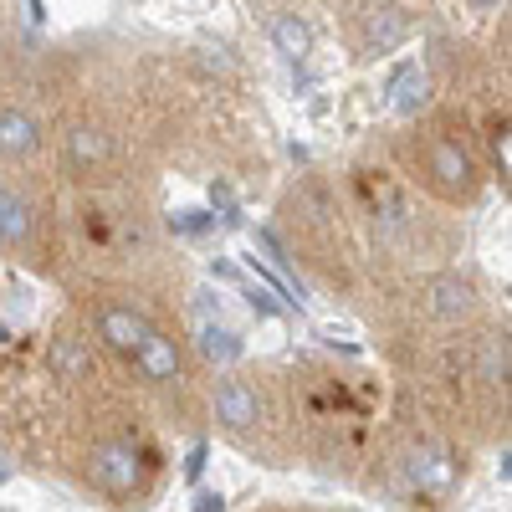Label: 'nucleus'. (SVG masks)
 Listing matches in <instances>:
<instances>
[{
	"instance_id": "obj_15",
	"label": "nucleus",
	"mask_w": 512,
	"mask_h": 512,
	"mask_svg": "<svg viewBox=\"0 0 512 512\" xmlns=\"http://www.w3.org/2000/svg\"><path fill=\"white\" fill-rule=\"evenodd\" d=\"M200 472H205V446H195V451H190V461H185V477H190V482H195Z\"/></svg>"
},
{
	"instance_id": "obj_3",
	"label": "nucleus",
	"mask_w": 512,
	"mask_h": 512,
	"mask_svg": "<svg viewBox=\"0 0 512 512\" xmlns=\"http://www.w3.org/2000/svg\"><path fill=\"white\" fill-rule=\"evenodd\" d=\"M425 180H431L441 195H451V200L472 195V185H477L472 154H466L456 139H436L431 149H425Z\"/></svg>"
},
{
	"instance_id": "obj_1",
	"label": "nucleus",
	"mask_w": 512,
	"mask_h": 512,
	"mask_svg": "<svg viewBox=\"0 0 512 512\" xmlns=\"http://www.w3.org/2000/svg\"><path fill=\"white\" fill-rule=\"evenodd\" d=\"M98 338L118 359L134 364L144 379H154V384H180L185 379V359L175 349V338H169L164 328H154L139 308L103 303L98 308Z\"/></svg>"
},
{
	"instance_id": "obj_9",
	"label": "nucleus",
	"mask_w": 512,
	"mask_h": 512,
	"mask_svg": "<svg viewBox=\"0 0 512 512\" xmlns=\"http://www.w3.org/2000/svg\"><path fill=\"white\" fill-rule=\"evenodd\" d=\"M405 472H410L415 487H436V492L456 482V466H451L446 451H415V456L405 461Z\"/></svg>"
},
{
	"instance_id": "obj_5",
	"label": "nucleus",
	"mask_w": 512,
	"mask_h": 512,
	"mask_svg": "<svg viewBox=\"0 0 512 512\" xmlns=\"http://www.w3.org/2000/svg\"><path fill=\"white\" fill-rule=\"evenodd\" d=\"M41 149V123L26 108H0V159H26Z\"/></svg>"
},
{
	"instance_id": "obj_14",
	"label": "nucleus",
	"mask_w": 512,
	"mask_h": 512,
	"mask_svg": "<svg viewBox=\"0 0 512 512\" xmlns=\"http://www.w3.org/2000/svg\"><path fill=\"white\" fill-rule=\"evenodd\" d=\"M400 36H405V21H400V16H390V11H384V21H374V26H369V41H374L379 52H384V47H395Z\"/></svg>"
},
{
	"instance_id": "obj_7",
	"label": "nucleus",
	"mask_w": 512,
	"mask_h": 512,
	"mask_svg": "<svg viewBox=\"0 0 512 512\" xmlns=\"http://www.w3.org/2000/svg\"><path fill=\"white\" fill-rule=\"evenodd\" d=\"M425 303H431V313H436V318L456 323V318L472 313V282L456 277V272H446V277H436L431 287H425Z\"/></svg>"
},
{
	"instance_id": "obj_2",
	"label": "nucleus",
	"mask_w": 512,
	"mask_h": 512,
	"mask_svg": "<svg viewBox=\"0 0 512 512\" xmlns=\"http://www.w3.org/2000/svg\"><path fill=\"white\" fill-rule=\"evenodd\" d=\"M88 482L103 497H134L144 487V456L134 441H103L88 456Z\"/></svg>"
},
{
	"instance_id": "obj_8",
	"label": "nucleus",
	"mask_w": 512,
	"mask_h": 512,
	"mask_svg": "<svg viewBox=\"0 0 512 512\" xmlns=\"http://www.w3.org/2000/svg\"><path fill=\"white\" fill-rule=\"evenodd\" d=\"M108 134L103 128H93V123H77L72 134H67V164L72 169H82V175H93V169H103L108 164Z\"/></svg>"
},
{
	"instance_id": "obj_10",
	"label": "nucleus",
	"mask_w": 512,
	"mask_h": 512,
	"mask_svg": "<svg viewBox=\"0 0 512 512\" xmlns=\"http://www.w3.org/2000/svg\"><path fill=\"white\" fill-rule=\"evenodd\" d=\"M47 359H52V369H57L62 379H82V374L93 369V349L82 344V338H52Z\"/></svg>"
},
{
	"instance_id": "obj_4",
	"label": "nucleus",
	"mask_w": 512,
	"mask_h": 512,
	"mask_svg": "<svg viewBox=\"0 0 512 512\" xmlns=\"http://www.w3.org/2000/svg\"><path fill=\"white\" fill-rule=\"evenodd\" d=\"M256 415H262V400H256V390L246 379H221L216 384V420L226 425V431H246V425H256Z\"/></svg>"
},
{
	"instance_id": "obj_11",
	"label": "nucleus",
	"mask_w": 512,
	"mask_h": 512,
	"mask_svg": "<svg viewBox=\"0 0 512 512\" xmlns=\"http://www.w3.org/2000/svg\"><path fill=\"white\" fill-rule=\"evenodd\" d=\"M272 41H277V52H282L287 62H303V57L313 52V31L297 21V16H277V21H272Z\"/></svg>"
},
{
	"instance_id": "obj_12",
	"label": "nucleus",
	"mask_w": 512,
	"mask_h": 512,
	"mask_svg": "<svg viewBox=\"0 0 512 512\" xmlns=\"http://www.w3.org/2000/svg\"><path fill=\"white\" fill-rule=\"evenodd\" d=\"M400 113H415L420 103H425V72L420 67H405L400 77H395V98H390Z\"/></svg>"
},
{
	"instance_id": "obj_13",
	"label": "nucleus",
	"mask_w": 512,
	"mask_h": 512,
	"mask_svg": "<svg viewBox=\"0 0 512 512\" xmlns=\"http://www.w3.org/2000/svg\"><path fill=\"white\" fill-rule=\"evenodd\" d=\"M200 349H205L210 359H236V354H241L236 333H231V328H221V323H205V328H200Z\"/></svg>"
},
{
	"instance_id": "obj_6",
	"label": "nucleus",
	"mask_w": 512,
	"mask_h": 512,
	"mask_svg": "<svg viewBox=\"0 0 512 512\" xmlns=\"http://www.w3.org/2000/svg\"><path fill=\"white\" fill-rule=\"evenodd\" d=\"M36 236V210L21 190L0 185V246H26Z\"/></svg>"
},
{
	"instance_id": "obj_17",
	"label": "nucleus",
	"mask_w": 512,
	"mask_h": 512,
	"mask_svg": "<svg viewBox=\"0 0 512 512\" xmlns=\"http://www.w3.org/2000/svg\"><path fill=\"white\" fill-rule=\"evenodd\" d=\"M472 6H477V11H497V6H502V0H472Z\"/></svg>"
},
{
	"instance_id": "obj_16",
	"label": "nucleus",
	"mask_w": 512,
	"mask_h": 512,
	"mask_svg": "<svg viewBox=\"0 0 512 512\" xmlns=\"http://www.w3.org/2000/svg\"><path fill=\"white\" fill-rule=\"evenodd\" d=\"M221 507H226V497H221V492H205L195 512H221Z\"/></svg>"
}]
</instances>
